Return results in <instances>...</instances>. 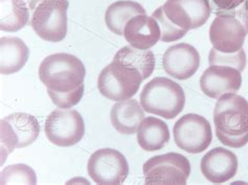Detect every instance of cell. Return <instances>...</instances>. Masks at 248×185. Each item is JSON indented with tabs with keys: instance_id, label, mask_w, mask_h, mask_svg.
I'll return each instance as SVG.
<instances>
[{
	"instance_id": "cell-22",
	"label": "cell",
	"mask_w": 248,
	"mask_h": 185,
	"mask_svg": "<svg viewBox=\"0 0 248 185\" xmlns=\"http://www.w3.org/2000/svg\"><path fill=\"white\" fill-rule=\"evenodd\" d=\"M113 61H117L128 67L138 69L143 80L153 74L155 68L154 54L149 49H138L131 45L125 46L116 52Z\"/></svg>"
},
{
	"instance_id": "cell-1",
	"label": "cell",
	"mask_w": 248,
	"mask_h": 185,
	"mask_svg": "<svg viewBox=\"0 0 248 185\" xmlns=\"http://www.w3.org/2000/svg\"><path fill=\"white\" fill-rule=\"evenodd\" d=\"M214 123L220 142L232 149L248 143V101L237 93L218 98L214 109Z\"/></svg>"
},
{
	"instance_id": "cell-12",
	"label": "cell",
	"mask_w": 248,
	"mask_h": 185,
	"mask_svg": "<svg viewBox=\"0 0 248 185\" xmlns=\"http://www.w3.org/2000/svg\"><path fill=\"white\" fill-rule=\"evenodd\" d=\"M162 10L170 23L186 32L204 25L212 13L208 0H167Z\"/></svg>"
},
{
	"instance_id": "cell-20",
	"label": "cell",
	"mask_w": 248,
	"mask_h": 185,
	"mask_svg": "<svg viewBox=\"0 0 248 185\" xmlns=\"http://www.w3.org/2000/svg\"><path fill=\"white\" fill-rule=\"evenodd\" d=\"M138 142L147 152L164 149L170 140L168 124L157 117H145L138 129Z\"/></svg>"
},
{
	"instance_id": "cell-17",
	"label": "cell",
	"mask_w": 248,
	"mask_h": 185,
	"mask_svg": "<svg viewBox=\"0 0 248 185\" xmlns=\"http://www.w3.org/2000/svg\"><path fill=\"white\" fill-rule=\"evenodd\" d=\"M44 0H0V29L15 32L31 23L34 12Z\"/></svg>"
},
{
	"instance_id": "cell-19",
	"label": "cell",
	"mask_w": 248,
	"mask_h": 185,
	"mask_svg": "<svg viewBox=\"0 0 248 185\" xmlns=\"http://www.w3.org/2000/svg\"><path fill=\"white\" fill-rule=\"evenodd\" d=\"M30 57V49L20 38L2 37L0 39V71L9 76L21 70Z\"/></svg>"
},
{
	"instance_id": "cell-2",
	"label": "cell",
	"mask_w": 248,
	"mask_h": 185,
	"mask_svg": "<svg viewBox=\"0 0 248 185\" xmlns=\"http://www.w3.org/2000/svg\"><path fill=\"white\" fill-rule=\"evenodd\" d=\"M210 28V40L213 48L223 54H234L243 48L248 35V0L237 8L215 12Z\"/></svg>"
},
{
	"instance_id": "cell-14",
	"label": "cell",
	"mask_w": 248,
	"mask_h": 185,
	"mask_svg": "<svg viewBox=\"0 0 248 185\" xmlns=\"http://www.w3.org/2000/svg\"><path fill=\"white\" fill-rule=\"evenodd\" d=\"M200 66V55L194 46L178 43L169 47L162 57V67L169 76L184 81L192 77Z\"/></svg>"
},
{
	"instance_id": "cell-16",
	"label": "cell",
	"mask_w": 248,
	"mask_h": 185,
	"mask_svg": "<svg viewBox=\"0 0 248 185\" xmlns=\"http://www.w3.org/2000/svg\"><path fill=\"white\" fill-rule=\"evenodd\" d=\"M124 37L134 48L150 49L160 40L161 30L154 17L147 14L138 15L126 24Z\"/></svg>"
},
{
	"instance_id": "cell-25",
	"label": "cell",
	"mask_w": 248,
	"mask_h": 185,
	"mask_svg": "<svg viewBox=\"0 0 248 185\" xmlns=\"http://www.w3.org/2000/svg\"><path fill=\"white\" fill-rule=\"evenodd\" d=\"M152 17H154L157 22L159 23L160 30H161V38L160 40L162 42H175L178 41L179 39L185 37L186 31H182L180 29L175 28V26L168 21V19L165 16L164 10H162V6L158 8L156 11L153 12Z\"/></svg>"
},
{
	"instance_id": "cell-8",
	"label": "cell",
	"mask_w": 248,
	"mask_h": 185,
	"mask_svg": "<svg viewBox=\"0 0 248 185\" xmlns=\"http://www.w3.org/2000/svg\"><path fill=\"white\" fill-rule=\"evenodd\" d=\"M147 184H186L191 163L179 153H167L148 159L142 167Z\"/></svg>"
},
{
	"instance_id": "cell-13",
	"label": "cell",
	"mask_w": 248,
	"mask_h": 185,
	"mask_svg": "<svg viewBox=\"0 0 248 185\" xmlns=\"http://www.w3.org/2000/svg\"><path fill=\"white\" fill-rule=\"evenodd\" d=\"M240 70L225 65H212L200 77V88L203 93L218 100L226 93H236L242 86Z\"/></svg>"
},
{
	"instance_id": "cell-26",
	"label": "cell",
	"mask_w": 248,
	"mask_h": 185,
	"mask_svg": "<svg viewBox=\"0 0 248 185\" xmlns=\"http://www.w3.org/2000/svg\"><path fill=\"white\" fill-rule=\"evenodd\" d=\"M84 91L85 86L83 84L79 88L69 92H56L47 89V93L50 97V100L53 101V103L57 107L61 109H69L71 107H74L77 104H79V102L83 97Z\"/></svg>"
},
{
	"instance_id": "cell-3",
	"label": "cell",
	"mask_w": 248,
	"mask_h": 185,
	"mask_svg": "<svg viewBox=\"0 0 248 185\" xmlns=\"http://www.w3.org/2000/svg\"><path fill=\"white\" fill-rule=\"evenodd\" d=\"M45 87L56 92H69L84 84L86 69L79 58L59 52L46 57L38 70Z\"/></svg>"
},
{
	"instance_id": "cell-5",
	"label": "cell",
	"mask_w": 248,
	"mask_h": 185,
	"mask_svg": "<svg viewBox=\"0 0 248 185\" xmlns=\"http://www.w3.org/2000/svg\"><path fill=\"white\" fill-rule=\"evenodd\" d=\"M143 77L140 72L117 61L104 68L97 78V88L110 101H125L136 94Z\"/></svg>"
},
{
	"instance_id": "cell-15",
	"label": "cell",
	"mask_w": 248,
	"mask_h": 185,
	"mask_svg": "<svg viewBox=\"0 0 248 185\" xmlns=\"http://www.w3.org/2000/svg\"><path fill=\"white\" fill-rule=\"evenodd\" d=\"M238 158L232 151L215 148L202 157L200 170L206 179L215 184L230 181L238 171Z\"/></svg>"
},
{
	"instance_id": "cell-24",
	"label": "cell",
	"mask_w": 248,
	"mask_h": 185,
	"mask_svg": "<svg viewBox=\"0 0 248 185\" xmlns=\"http://www.w3.org/2000/svg\"><path fill=\"white\" fill-rule=\"evenodd\" d=\"M208 63L212 65H225L237 68L242 72L246 66V54L244 49H240L234 54H223L215 48H212L208 55Z\"/></svg>"
},
{
	"instance_id": "cell-23",
	"label": "cell",
	"mask_w": 248,
	"mask_h": 185,
	"mask_svg": "<svg viewBox=\"0 0 248 185\" xmlns=\"http://www.w3.org/2000/svg\"><path fill=\"white\" fill-rule=\"evenodd\" d=\"M1 184H36V173L27 164L9 165L1 171Z\"/></svg>"
},
{
	"instance_id": "cell-6",
	"label": "cell",
	"mask_w": 248,
	"mask_h": 185,
	"mask_svg": "<svg viewBox=\"0 0 248 185\" xmlns=\"http://www.w3.org/2000/svg\"><path fill=\"white\" fill-rule=\"evenodd\" d=\"M68 0H44L34 12L30 25L47 42H61L67 34Z\"/></svg>"
},
{
	"instance_id": "cell-10",
	"label": "cell",
	"mask_w": 248,
	"mask_h": 185,
	"mask_svg": "<svg viewBox=\"0 0 248 185\" xmlns=\"http://www.w3.org/2000/svg\"><path fill=\"white\" fill-rule=\"evenodd\" d=\"M173 134L177 147L190 154L202 153L213 140L211 123L205 117L195 113L179 118L174 124Z\"/></svg>"
},
{
	"instance_id": "cell-4",
	"label": "cell",
	"mask_w": 248,
	"mask_h": 185,
	"mask_svg": "<svg viewBox=\"0 0 248 185\" xmlns=\"http://www.w3.org/2000/svg\"><path fill=\"white\" fill-rule=\"evenodd\" d=\"M140 105L148 113L172 120L184 110L186 94L178 83L168 77H158L143 87L140 93Z\"/></svg>"
},
{
	"instance_id": "cell-21",
	"label": "cell",
	"mask_w": 248,
	"mask_h": 185,
	"mask_svg": "<svg viewBox=\"0 0 248 185\" xmlns=\"http://www.w3.org/2000/svg\"><path fill=\"white\" fill-rule=\"evenodd\" d=\"M146 14V10L139 2L120 0L111 4L106 11L105 23L107 28L117 36H124V30L130 19Z\"/></svg>"
},
{
	"instance_id": "cell-7",
	"label": "cell",
	"mask_w": 248,
	"mask_h": 185,
	"mask_svg": "<svg viewBox=\"0 0 248 185\" xmlns=\"http://www.w3.org/2000/svg\"><path fill=\"white\" fill-rule=\"evenodd\" d=\"M1 164L15 149L27 148L40 134V124L35 116L28 113H13L1 120Z\"/></svg>"
},
{
	"instance_id": "cell-18",
	"label": "cell",
	"mask_w": 248,
	"mask_h": 185,
	"mask_svg": "<svg viewBox=\"0 0 248 185\" xmlns=\"http://www.w3.org/2000/svg\"><path fill=\"white\" fill-rule=\"evenodd\" d=\"M143 118L145 112L141 105L134 98L117 102L110 112L113 128L124 135L135 134Z\"/></svg>"
},
{
	"instance_id": "cell-11",
	"label": "cell",
	"mask_w": 248,
	"mask_h": 185,
	"mask_svg": "<svg viewBox=\"0 0 248 185\" xmlns=\"http://www.w3.org/2000/svg\"><path fill=\"white\" fill-rule=\"evenodd\" d=\"M89 177L97 184L115 185L126 181L129 164L121 152L113 149H101L90 156L87 163Z\"/></svg>"
},
{
	"instance_id": "cell-9",
	"label": "cell",
	"mask_w": 248,
	"mask_h": 185,
	"mask_svg": "<svg viewBox=\"0 0 248 185\" xmlns=\"http://www.w3.org/2000/svg\"><path fill=\"white\" fill-rule=\"evenodd\" d=\"M45 135L58 147H73L85 134V123L77 110L56 109L45 121Z\"/></svg>"
},
{
	"instance_id": "cell-27",
	"label": "cell",
	"mask_w": 248,
	"mask_h": 185,
	"mask_svg": "<svg viewBox=\"0 0 248 185\" xmlns=\"http://www.w3.org/2000/svg\"><path fill=\"white\" fill-rule=\"evenodd\" d=\"M214 12L228 11L237 8L244 0H208Z\"/></svg>"
}]
</instances>
